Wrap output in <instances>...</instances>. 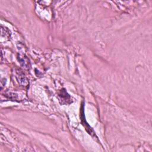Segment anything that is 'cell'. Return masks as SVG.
I'll return each mask as SVG.
<instances>
[{"instance_id": "obj_1", "label": "cell", "mask_w": 152, "mask_h": 152, "mask_svg": "<svg viewBox=\"0 0 152 152\" xmlns=\"http://www.w3.org/2000/svg\"><path fill=\"white\" fill-rule=\"evenodd\" d=\"M58 96L59 99V101L61 102V104H67L71 103V97L67 93L65 88L61 89L59 93Z\"/></svg>"}, {"instance_id": "obj_2", "label": "cell", "mask_w": 152, "mask_h": 152, "mask_svg": "<svg viewBox=\"0 0 152 152\" xmlns=\"http://www.w3.org/2000/svg\"><path fill=\"white\" fill-rule=\"evenodd\" d=\"M83 107L84 106L82 105V108H81V120L82 121V124L84 125V126L85 127L86 130L87 131V132L92 137H93L95 135V133L94 132V131L93 130V129L89 126V125L87 123L86 119H85V117H84V110H83Z\"/></svg>"}]
</instances>
